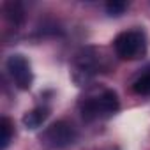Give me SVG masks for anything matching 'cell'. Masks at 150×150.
Here are the masks:
<instances>
[{"instance_id": "6da1fadb", "label": "cell", "mask_w": 150, "mask_h": 150, "mask_svg": "<svg viewBox=\"0 0 150 150\" xmlns=\"http://www.w3.org/2000/svg\"><path fill=\"white\" fill-rule=\"evenodd\" d=\"M115 53L124 60H136L146 51V39L141 30H127L115 37Z\"/></svg>"}, {"instance_id": "7a4b0ae2", "label": "cell", "mask_w": 150, "mask_h": 150, "mask_svg": "<svg viewBox=\"0 0 150 150\" xmlns=\"http://www.w3.org/2000/svg\"><path fill=\"white\" fill-rule=\"evenodd\" d=\"M118 108H120V103L117 94L113 90H104L96 97H88L81 104V115L87 120H94L99 117L113 115L115 111H118Z\"/></svg>"}, {"instance_id": "3957f363", "label": "cell", "mask_w": 150, "mask_h": 150, "mask_svg": "<svg viewBox=\"0 0 150 150\" xmlns=\"http://www.w3.org/2000/svg\"><path fill=\"white\" fill-rule=\"evenodd\" d=\"M78 138V132L71 124H67L65 120H58L55 124H51L50 127H46V131L41 134V141L55 150L60 148H67L71 146Z\"/></svg>"}, {"instance_id": "277c9868", "label": "cell", "mask_w": 150, "mask_h": 150, "mask_svg": "<svg viewBox=\"0 0 150 150\" xmlns=\"http://www.w3.org/2000/svg\"><path fill=\"white\" fill-rule=\"evenodd\" d=\"M6 65H7V71H9V74H11V78H13L14 83L18 85V88L28 90V88L32 87V80H34L32 69H30L28 60H27L23 55H20V53L11 55V57L7 58Z\"/></svg>"}, {"instance_id": "5b68a950", "label": "cell", "mask_w": 150, "mask_h": 150, "mask_svg": "<svg viewBox=\"0 0 150 150\" xmlns=\"http://www.w3.org/2000/svg\"><path fill=\"white\" fill-rule=\"evenodd\" d=\"M48 117H50V108L37 106V108H34L23 115V125L27 129H37L39 125H42L46 122Z\"/></svg>"}, {"instance_id": "8992f818", "label": "cell", "mask_w": 150, "mask_h": 150, "mask_svg": "<svg viewBox=\"0 0 150 150\" xmlns=\"http://www.w3.org/2000/svg\"><path fill=\"white\" fill-rule=\"evenodd\" d=\"M4 16L11 25L20 27L25 21V9L20 2H6L4 4Z\"/></svg>"}, {"instance_id": "52a82bcc", "label": "cell", "mask_w": 150, "mask_h": 150, "mask_svg": "<svg viewBox=\"0 0 150 150\" xmlns=\"http://www.w3.org/2000/svg\"><path fill=\"white\" fill-rule=\"evenodd\" d=\"M13 139V124L7 117L0 118V150H7Z\"/></svg>"}, {"instance_id": "ba28073f", "label": "cell", "mask_w": 150, "mask_h": 150, "mask_svg": "<svg viewBox=\"0 0 150 150\" xmlns=\"http://www.w3.org/2000/svg\"><path fill=\"white\" fill-rule=\"evenodd\" d=\"M132 90L138 96H150V69H146V72H143L141 76L134 80Z\"/></svg>"}, {"instance_id": "9c48e42d", "label": "cell", "mask_w": 150, "mask_h": 150, "mask_svg": "<svg viewBox=\"0 0 150 150\" xmlns=\"http://www.w3.org/2000/svg\"><path fill=\"white\" fill-rule=\"evenodd\" d=\"M125 9H127V4L122 2V0H110L106 4V13L110 16H120Z\"/></svg>"}]
</instances>
